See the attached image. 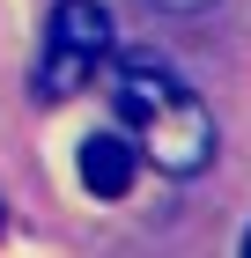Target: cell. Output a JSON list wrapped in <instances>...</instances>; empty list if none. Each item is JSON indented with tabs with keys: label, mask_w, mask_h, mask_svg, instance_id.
Wrapping results in <instances>:
<instances>
[{
	"label": "cell",
	"mask_w": 251,
	"mask_h": 258,
	"mask_svg": "<svg viewBox=\"0 0 251 258\" xmlns=\"http://www.w3.org/2000/svg\"><path fill=\"white\" fill-rule=\"evenodd\" d=\"M111 103H118V118H126V140L163 177L185 184V177H199L214 162V118H207V103H199V89H185V74L163 52L111 59Z\"/></svg>",
	"instance_id": "cell-1"
},
{
	"label": "cell",
	"mask_w": 251,
	"mask_h": 258,
	"mask_svg": "<svg viewBox=\"0 0 251 258\" xmlns=\"http://www.w3.org/2000/svg\"><path fill=\"white\" fill-rule=\"evenodd\" d=\"M111 59V15L96 0H59L52 22H44V67H37V96L59 103V96H81L89 74Z\"/></svg>",
	"instance_id": "cell-2"
},
{
	"label": "cell",
	"mask_w": 251,
	"mask_h": 258,
	"mask_svg": "<svg viewBox=\"0 0 251 258\" xmlns=\"http://www.w3.org/2000/svg\"><path fill=\"white\" fill-rule=\"evenodd\" d=\"M133 162H140V148H133L126 133H89V140H81V155H74V170H81V184H89L96 199H126Z\"/></svg>",
	"instance_id": "cell-3"
},
{
	"label": "cell",
	"mask_w": 251,
	"mask_h": 258,
	"mask_svg": "<svg viewBox=\"0 0 251 258\" xmlns=\"http://www.w3.org/2000/svg\"><path fill=\"white\" fill-rule=\"evenodd\" d=\"M155 15H199V8H214V0H148Z\"/></svg>",
	"instance_id": "cell-4"
},
{
	"label": "cell",
	"mask_w": 251,
	"mask_h": 258,
	"mask_svg": "<svg viewBox=\"0 0 251 258\" xmlns=\"http://www.w3.org/2000/svg\"><path fill=\"white\" fill-rule=\"evenodd\" d=\"M0 221H8V207H0Z\"/></svg>",
	"instance_id": "cell-5"
},
{
	"label": "cell",
	"mask_w": 251,
	"mask_h": 258,
	"mask_svg": "<svg viewBox=\"0 0 251 258\" xmlns=\"http://www.w3.org/2000/svg\"><path fill=\"white\" fill-rule=\"evenodd\" d=\"M244 251H251V236H244Z\"/></svg>",
	"instance_id": "cell-6"
}]
</instances>
